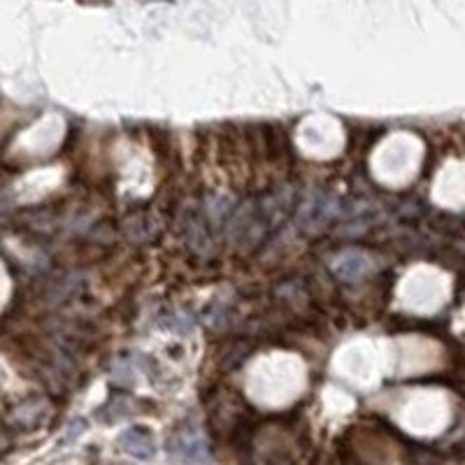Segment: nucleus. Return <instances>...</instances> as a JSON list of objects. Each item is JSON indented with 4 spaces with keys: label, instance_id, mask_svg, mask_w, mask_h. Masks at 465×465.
<instances>
[{
    "label": "nucleus",
    "instance_id": "obj_4",
    "mask_svg": "<svg viewBox=\"0 0 465 465\" xmlns=\"http://www.w3.org/2000/svg\"><path fill=\"white\" fill-rule=\"evenodd\" d=\"M337 465H342V463H337Z\"/></svg>",
    "mask_w": 465,
    "mask_h": 465
},
{
    "label": "nucleus",
    "instance_id": "obj_3",
    "mask_svg": "<svg viewBox=\"0 0 465 465\" xmlns=\"http://www.w3.org/2000/svg\"><path fill=\"white\" fill-rule=\"evenodd\" d=\"M368 268H370V263H368V258L358 252L342 254L333 261V272L339 279H344V282H356V279L365 275Z\"/></svg>",
    "mask_w": 465,
    "mask_h": 465
},
{
    "label": "nucleus",
    "instance_id": "obj_2",
    "mask_svg": "<svg viewBox=\"0 0 465 465\" xmlns=\"http://www.w3.org/2000/svg\"><path fill=\"white\" fill-rule=\"evenodd\" d=\"M119 445L128 456L137 461H151L156 456V440L147 426H130L119 435Z\"/></svg>",
    "mask_w": 465,
    "mask_h": 465
},
{
    "label": "nucleus",
    "instance_id": "obj_1",
    "mask_svg": "<svg viewBox=\"0 0 465 465\" xmlns=\"http://www.w3.org/2000/svg\"><path fill=\"white\" fill-rule=\"evenodd\" d=\"M168 452L191 465H208L212 459L208 440H205L203 431L196 424L177 426L168 438Z\"/></svg>",
    "mask_w": 465,
    "mask_h": 465
}]
</instances>
